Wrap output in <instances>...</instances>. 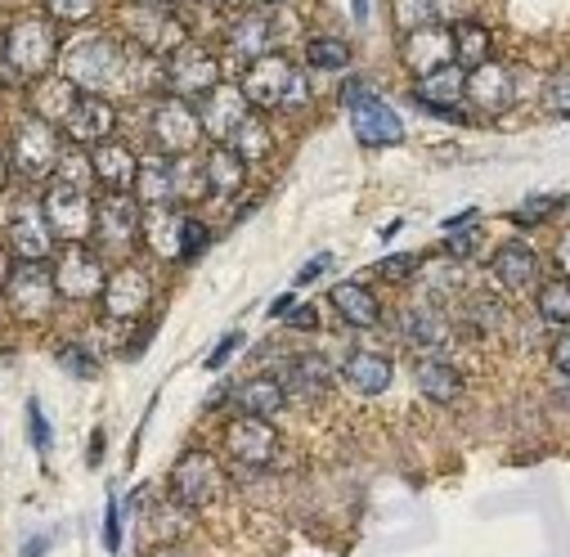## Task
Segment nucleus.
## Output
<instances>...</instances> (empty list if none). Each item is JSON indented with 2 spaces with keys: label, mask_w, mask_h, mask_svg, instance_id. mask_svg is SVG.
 Listing matches in <instances>:
<instances>
[{
  "label": "nucleus",
  "mask_w": 570,
  "mask_h": 557,
  "mask_svg": "<svg viewBox=\"0 0 570 557\" xmlns=\"http://www.w3.org/2000/svg\"><path fill=\"white\" fill-rule=\"evenodd\" d=\"M77 99H81V90H77L72 81H63L59 72L32 86V113L46 117V121H55L59 130H63V121H68V113H72Z\"/></svg>",
  "instance_id": "obj_37"
},
{
  "label": "nucleus",
  "mask_w": 570,
  "mask_h": 557,
  "mask_svg": "<svg viewBox=\"0 0 570 557\" xmlns=\"http://www.w3.org/2000/svg\"><path fill=\"white\" fill-rule=\"evenodd\" d=\"M46 548H50V539H28L23 544V557H46Z\"/></svg>",
  "instance_id": "obj_59"
},
{
  "label": "nucleus",
  "mask_w": 570,
  "mask_h": 557,
  "mask_svg": "<svg viewBox=\"0 0 570 557\" xmlns=\"http://www.w3.org/2000/svg\"><path fill=\"white\" fill-rule=\"evenodd\" d=\"M261 10H278V6H288V0H256Z\"/></svg>",
  "instance_id": "obj_62"
},
{
  "label": "nucleus",
  "mask_w": 570,
  "mask_h": 557,
  "mask_svg": "<svg viewBox=\"0 0 570 557\" xmlns=\"http://www.w3.org/2000/svg\"><path fill=\"white\" fill-rule=\"evenodd\" d=\"M139 59L135 46H126L121 37H108V32H90V37H72L63 41V55H59V77L72 81L81 95H108L126 81L130 63Z\"/></svg>",
  "instance_id": "obj_2"
},
{
  "label": "nucleus",
  "mask_w": 570,
  "mask_h": 557,
  "mask_svg": "<svg viewBox=\"0 0 570 557\" xmlns=\"http://www.w3.org/2000/svg\"><path fill=\"white\" fill-rule=\"evenodd\" d=\"M351 63H355L351 41H342V37H333V32H315V37H306V46H302V68H306V72H346Z\"/></svg>",
  "instance_id": "obj_35"
},
{
  "label": "nucleus",
  "mask_w": 570,
  "mask_h": 557,
  "mask_svg": "<svg viewBox=\"0 0 570 557\" xmlns=\"http://www.w3.org/2000/svg\"><path fill=\"white\" fill-rule=\"evenodd\" d=\"M274 378L283 382L288 400L315 404V400H324L328 387H333V364H328V355H320V351H297V355H288V360L278 364Z\"/></svg>",
  "instance_id": "obj_20"
},
{
  "label": "nucleus",
  "mask_w": 570,
  "mask_h": 557,
  "mask_svg": "<svg viewBox=\"0 0 570 557\" xmlns=\"http://www.w3.org/2000/svg\"><path fill=\"white\" fill-rule=\"evenodd\" d=\"M216 10H225V14H243V10H252L256 0H212Z\"/></svg>",
  "instance_id": "obj_58"
},
{
  "label": "nucleus",
  "mask_w": 570,
  "mask_h": 557,
  "mask_svg": "<svg viewBox=\"0 0 570 557\" xmlns=\"http://www.w3.org/2000/svg\"><path fill=\"white\" fill-rule=\"evenodd\" d=\"M6 149H10V163H14V176H19V180H28V185H50L55 172H59V158H63V149H68V139H63V130H59L55 121L28 113V117L10 130V145H6Z\"/></svg>",
  "instance_id": "obj_5"
},
{
  "label": "nucleus",
  "mask_w": 570,
  "mask_h": 557,
  "mask_svg": "<svg viewBox=\"0 0 570 557\" xmlns=\"http://www.w3.org/2000/svg\"><path fill=\"white\" fill-rule=\"evenodd\" d=\"M400 63L413 81H426L432 72L450 68L454 63V37H450V23H426V28H413V32H400Z\"/></svg>",
  "instance_id": "obj_16"
},
{
  "label": "nucleus",
  "mask_w": 570,
  "mask_h": 557,
  "mask_svg": "<svg viewBox=\"0 0 570 557\" xmlns=\"http://www.w3.org/2000/svg\"><path fill=\"white\" fill-rule=\"evenodd\" d=\"M512 320V306L499 297V293H476L463 302V333H476V338H494L503 333Z\"/></svg>",
  "instance_id": "obj_36"
},
{
  "label": "nucleus",
  "mask_w": 570,
  "mask_h": 557,
  "mask_svg": "<svg viewBox=\"0 0 570 557\" xmlns=\"http://www.w3.org/2000/svg\"><path fill=\"white\" fill-rule=\"evenodd\" d=\"M225 55L234 63H243V68L256 63L261 55H274V19H269V10L252 6V10L234 14L229 28H225Z\"/></svg>",
  "instance_id": "obj_22"
},
{
  "label": "nucleus",
  "mask_w": 570,
  "mask_h": 557,
  "mask_svg": "<svg viewBox=\"0 0 570 557\" xmlns=\"http://www.w3.org/2000/svg\"><path fill=\"white\" fill-rule=\"evenodd\" d=\"M167 490H171V504L176 508L203 512V508H212V504L225 499L229 477H225V463L212 450H185L171 463V472H167Z\"/></svg>",
  "instance_id": "obj_6"
},
{
  "label": "nucleus",
  "mask_w": 570,
  "mask_h": 557,
  "mask_svg": "<svg viewBox=\"0 0 570 557\" xmlns=\"http://www.w3.org/2000/svg\"><path fill=\"white\" fill-rule=\"evenodd\" d=\"M463 81H468V72H463L459 63H450V68L432 72L426 81H413L409 99H413L422 113H432V117H445V121H463V113H468V99H463Z\"/></svg>",
  "instance_id": "obj_19"
},
{
  "label": "nucleus",
  "mask_w": 570,
  "mask_h": 557,
  "mask_svg": "<svg viewBox=\"0 0 570 557\" xmlns=\"http://www.w3.org/2000/svg\"><path fill=\"white\" fill-rule=\"evenodd\" d=\"M476 234H450L445 238V256H454V261H472L476 256Z\"/></svg>",
  "instance_id": "obj_51"
},
{
  "label": "nucleus",
  "mask_w": 570,
  "mask_h": 557,
  "mask_svg": "<svg viewBox=\"0 0 570 557\" xmlns=\"http://www.w3.org/2000/svg\"><path fill=\"white\" fill-rule=\"evenodd\" d=\"M55 180H63V185H77V189H90V185H99V180H95V167H90V149H77V145H68V149H63V158H59V172H55Z\"/></svg>",
  "instance_id": "obj_41"
},
{
  "label": "nucleus",
  "mask_w": 570,
  "mask_h": 557,
  "mask_svg": "<svg viewBox=\"0 0 570 557\" xmlns=\"http://www.w3.org/2000/svg\"><path fill=\"white\" fill-rule=\"evenodd\" d=\"M400 338H404L409 346H417L422 355H441V351L454 342V324H450V315L436 311V306H413V311L400 315Z\"/></svg>",
  "instance_id": "obj_30"
},
{
  "label": "nucleus",
  "mask_w": 570,
  "mask_h": 557,
  "mask_svg": "<svg viewBox=\"0 0 570 557\" xmlns=\"http://www.w3.org/2000/svg\"><path fill=\"white\" fill-rule=\"evenodd\" d=\"M59 289H55V274L46 261H14V274L6 284V306L19 324H46L59 306Z\"/></svg>",
  "instance_id": "obj_11"
},
{
  "label": "nucleus",
  "mask_w": 570,
  "mask_h": 557,
  "mask_svg": "<svg viewBox=\"0 0 570 557\" xmlns=\"http://www.w3.org/2000/svg\"><path fill=\"white\" fill-rule=\"evenodd\" d=\"M63 37L50 14H19L0 28V86L32 90L59 72Z\"/></svg>",
  "instance_id": "obj_1"
},
{
  "label": "nucleus",
  "mask_w": 570,
  "mask_h": 557,
  "mask_svg": "<svg viewBox=\"0 0 570 557\" xmlns=\"http://www.w3.org/2000/svg\"><path fill=\"white\" fill-rule=\"evenodd\" d=\"M90 167H95V180L104 194H130L135 189V176H139V154L121 139H104V145L90 149Z\"/></svg>",
  "instance_id": "obj_26"
},
{
  "label": "nucleus",
  "mask_w": 570,
  "mask_h": 557,
  "mask_svg": "<svg viewBox=\"0 0 570 557\" xmlns=\"http://www.w3.org/2000/svg\"><path fill=\"white\" fill-rule=\"evenodd\" d=\"M225 145L252 167V163H265L269 154H274V130H269V121H265V113H247L243 121H238V130L225 139Z\"/></svg>",
  "instance_id": "obj_38"
},
{
  "label": "nucleus",
  "mask_w": 570,
  "mask_h": 557,
  "mask_svg": "<svg viewBox=\"0 0 570 557\" xmlns=\"http://www.w3.org/2000/svg\"><path fill=\"white\" fill-rule=\"evenodd\" d=\"M351 19H355L360 28L368 23V0H351Z\"/></svg>",
  "instance_id": "obj_60"
},
{
  "label": "nucleus",
  "mask_w": 570,
  "mask_h": 557,
  "mask_svg": "<svg viewBox=\"0 0 570 557\" xmlns=\"http://www.w3.org/2000/svg\"><path fill=\"white\" fill-rule=\"evenodd\" d=\"M557 207H566V198L561 194H543V198H525L521 203V212H517V221H548Z\"/></svg>",
  "instance_id": "obj_47"
},
{
  "label": "nucleus",
  "mask_w": 570,
  "mask_h": 557,
  "mask_svg": "<svg viewBox=\"0 0 570 557\" xmlns=\"http://www.w3.org/2000/svg\"><path fill=\"white\" fill-rule=\"evenodd\" d=\"M139 225H145V207L135 203V194H104L95 203V243L99 252L130 261L139 247Z\"/></svg>",
  "instance_id": "obj_15"
},
{
  "label": "nucleus",
  "mask_w": 570,
  "mask_h": 557,
  "mask_svg": "<svg viewBox=\"0 0 570 557\" xmlns=\"http://www.w3.org/2000/svg\"><path fill=\"white\" fill-rule=\"evenodd\" d=\"M328 270H333V252H315V256H311V261H306V265L297 270L293 289H311L315 278H320V274H328Z\"/></svg>",
  "instance_id": "obj_48"
},
{
  "label": "nucleus",
  "mask_w": 570,
  "mask_h": 557,
  "mask_svg": "<svg viewBox=\"0 0 570 557\" xmlns=\"http://www.w3.org/2000/svg\"><path fill=\"white\" fill-rule=\"evenodd\" d=\"M163 6H176V10H189V6H198V0H163Z\"/></svg>",
  "instance_id": "obj_63"
},
{
  "label": "nucleus",
  "mask_w": 570,
  "mask_h": 557,
  "mask_svg": "<svg viewBox=\"0 0 570 557\" xmlns=\"http://www.w3.org/2000/svg\"><path fill=\"white\" fill-rule=\"evenodd\" d=\"M391 14H395V28H400V32H413V28H426V23H441L436 0H391Z\"/></svg>",
  "instance_id": "obj_42"
},
{
  "label": "nucleus",
  "mask_w": 570,
  "mask_h": 557,
  "mask_svg": "<svg viewBox=\"0 0 570 557\" xmlns=\"http://www.w3.org/2000/svg\"><path fill=\"white\" fill-rule=\"evenodd\" d=\"M238 86H243L252 113H306L311 99H315L311 72L293 55H283V50L261 55L256 63H247Z\"/></svg>",
  "instance_id": "obj_3"
},
{
  "label": "nucleus",
  "mask_w": 570,
  "mask_h": 557,
  "mask_svg": "<svg viewBox=\"0 0 570 557\" xmlns=\"http://www.w3.org/2000/svg\"><path fill=\"white\" fill-rule=\"evenodd\" d=\"M28 437H32V446H37L41 455H50V446H55V432H50V418H46L41 400H28Z\"/></svg>",
  "instance_id": "obj_46"
},
{
  "label": "nucleus",
  "mask_w": 570,
  "mask_h": 557,
  "mask_svg": "<svg viewBox=\"0 0 570 557\" xmlns=\"http://www.w3.org/2000/svg\"><path fill=\"white\" fill-rule=\"evenodd\" d=\"M293 311H297V293H283V297L269 302V320H288Z\"/></svg>",
  "instance_id": "obj_53"
},
{
  "label": "nucleus",
  "mask_w": 570,
  "mask_h": 557,
  "mask_svg": "<svg viewBox=\"0 0 570 557\" xmlns=\"http://www.w3.org/2000/svg\"><path fill=\"white\" fill-rule=\"evenodd\" d=\"M41 216L55 234V243H90L95 238V198L77 185H63V180H50L41 189Z\"/></svg>",
  "instance_id": "obj_13"
},
{
  "label": "nucleus",
  "mask_w": 570,
  "mask_h": 557,
  "mask_svg": "<svg viewBox=\"0 0 570 557\" xmlns=\"http://www.w3.org/2000/svg\"><path fill=\"white\" fill-rule=\"evenodd\" d=\"M557 265H561L557 274H566V278H570V229L557 238Z\"/></svg>",
  "instance_id": "obj_56"
},
{
  "label": "nucleus",
  "mask_w": 570,
  "mask_h": 557,
  "mask_svg": "<svg viewBox=\"0 0 570 557\" xmlns=\"http://www.w3.org/2000/svg\"><path fill=\"white\" fill-rule=\"evenodd\" d=\"M59 364H63L72 378H95V373H99V360H95L90 346H81V342H68V346L59 351Z\"/></svg>",
  "instance_id": "obj_45"
},
{
  "label": "nucleus",
  "mask_w": 570,
  "mask_h": 557,
  "mask_svg": "<svg viewBox=\"0 0 570 557\" xmlns=\"http://www.w3.org/2000/svg\"><path fill=\"white\" fill-rule=\"evenodd\" d=\"M548 360H552V369L561 373V378H570V324L552 338V346H548Z\"/></svg>",
  "instance_id": "obj_49"
},
{
  "label": "nucleus",
  "mask_w": 570,
  "mask_h": 557,
  "mask_svg": "<svg viewBox=\"0 0 570 557\" xmlns=\"http://www.w3.org/2000/svg\"><path fill=\"white\" fill-rule=\"evenodd\" d=\"M391 378H395V364H391V355H382V351H351V355L342 360V382H346L355 395H382V391L391 387Z\"/></svg>",
  "instance_id": "obj_33"
},
{
  "label": "nucleus",
  "mask_w": 570,
  "mask_h": 557,
  "mask_svg": "<svg viewBox=\"0 0 570 557\" xmlns=\"http://www.w3.org/2000/svg\"><path fill=\"white\" fill-rule=\"evenodd\" d=\"M10 274H14V256H10V247H6V243H0V297H6Z\"/></svg>",
  "instance_id": "obj_55"
},
{
  "label": "nucleus",
  "mask_w": 570,
  "mask_h": 557,
  "mask_svg": "<svg viewBox=\"0 0 570 557\" xmlns=\"http://www.w3.org/2000/svg\"><path fill=\"white\" fill-rule=\"evenodd\" d=\"M50 274H55V289L63 302H99V293L108 284V261L90 243H68L55 252Z\"/></svg>",
  "instance_id": "obj_12"
},
{
  "label": "nucleus",
  "mask_w": 570,
  "mask_h": 557,
  "mask_svg": "<svg viewBox=\"0 0 570 557\" xmlns=\"http://www.w3.org/2000/svg\"><path fill=\"white\" fill-rule=\"evenodd\" d=\"M315 315H320V311H315V306H297V311H293V315H288V324H293V329H315V324H320V320H315Z\"/></svg>",
  "instance_id": "obj_54"
},
{
  "label": "nucleus",
  "mask_w": 570,
  "mask_h": 557,
  "mask_svg": "<svg viewBox=\"0 0 570 557\" xmlns=\"http://www.w3.org/2000/svg\"><path fill=\"white\" fill-rule=\"evenodd\" d=\"M194 108H198L203 135L212 139V145H225V139L238 130V121L252 113V104H247V95H243L238 81H220V86H216L212 95H203Z\"/></svg>",
  "instance_id": "obj_21"
},
{
  "label": "nucleus",
  "mask_w": 570,
  "mask_h": 557,
  "mask_svg": "<svg viewBox=\"0 0 570 557\" xmlns=\"http://www.w3.org/2000/svg\"><path fill=\"white\" fill-rule=\"evenodd\" d=\"M534 315H539L543 324H557V329L570 324V278H566V274H552V278H543V284H539V293H534Z\"/></svg>",
  "instance_id": "obj_39"
},
{
  "label": "nucleus",
  "mask_w": 570,
  "mask_h": 557,
  "mask_svg": "<svg viewBox=\"0 0 570 557\" xmlns=\"http://www.w3.org/2000/svg\"><path fill=\"white\" fill-rule=\"evenodd\" d=\"M10 180H14V163H10V149L0 145V194L10 189Z\"/></svg>",
  "instance_id": "obj_57"
},
{
  "label": "nucleus",
  "mask_w": 570,
  "mask_h": 557,
  "mask_svg": "<svg viewBox=\"0 0 570 557\" xmlns=\"http://www.w3.org/2000/svg\"><path fill=\"white\" fill-rule=\"evenodd\" d=\"M154 270L145 261H117L108 270V284L99 293V315L112 320V324H135V320H145L149 306H154Z\"/></svg>",
  "instance_id": "obj_8"
},
{
  "label": "nucleus",
  "mask_w": 570,
  "mask_h": 557,
  "mask_svg": "<svg viewBox=\"0 0 570 557\" xmlns=\"http://www.w3.org/2000/svg\"><path fill=\"white\" fill-rule=\"evenodd\" d=\"M539 270H543L539 252H534L530 243H521V238H508V243L490 256V278H494L499 293H521V289H530L534 278H539Z\"/></svg>",
  "instance_id": "obj_24"
},
{
  "label": "nucleus",
  "mask_w": 570,
  "mask_h": 557,
  "mask_svg": "<svg viewBox=\"0 0 570 557\" xmlns=\"http://www.w3.org/2000/svg\"><path fill=\"white\" fill-rule=\"evenodd\" d=\"M238 342H243V333H225V338H220V342L212 346V355H207L203 364H207V369L216 373V369H220V364H225V360H229V355L238 351Z\"/></svg>",
  "instance_id": "obj_52"
},
{
  "label": "nucleus",
  "mask_w": 570,
  "mask_h": 557,
  "mask_svg": "<svg viewBox=\"0 0 570 557\" xmlns=\"http://www.w3.org/2000/svg\"><path fill=\"white\" fill-rule=\"evenodd\" d=\"M41 14H50L59 28H81L104 14V0H41Z\"/></svg>",
  "instance_id": "obj_40"
},
{
  "label": "nucleus",
  "mask_w": 570,
  "mask_h": 557,
  "mask_svg": "<svg viewBox=\"0 0 570 557\" xmlns=\"http://www.w3.org/2000/svg\"><path fill=\"white\" fill-rule=\"evenodd\" d=\"M342 108H346L351 130H355V139L364 149H395V145H404L400 113L377 90H368L364 81H346L342 86Z\"/></svg>",
  "instance_id": "obj_7"
},
{
  "label": "nucleus",
  "mask_w": 570,
  "mask_h": 557,
  "mask_svg": "<svg viewBox=\"0 0 570 557\" xmlns=\"http://www.w3.org/2000/svg\"><path fill=\"white\" fill-rule=\"evenodd\" d=\"M198 167H203V189L216 203H229V198H238L247 189V163L229 145H212Z\"/></svg>",
  "instance_id": "obj_28"
},
{
  "label": "nucleus",
  "mask_w": 570,
  "mask_h": 557,
  "mask_svg": "<svg viewBox=\"0 0 570 557\" xmlns=\"http://www.w3.org/2000/svg\"><path fill=\"white\" fill-rule=\"evenodd\" d=\"M207 247H212V225L198 221L194 212H185V225H180V261L189 265V261H198Z\"/></svg>",
  "instance_id": "obj_43"
},
{
  "label": "nucleus",
  "mask_w": 570,
  "mask_h": 557,
  "mask_svg": "<svg viewBox=\"0 0 570 557\" xmlns=\"http://www.w3.org/2000/svg\"><path fill=\"white\" fill-rule=\"evenodd\" d=\"M180 207H145V225H139V247L158 261H180Z\"/></svg>",
  "instance_id": "obj_32"
},
{
  "label": "nucleus",
  "mask_w": 570,
  "mask_h": 557,
  "mask_svg": "<svg viewBox=\"0 0 570 557\" xmlns=\"http://www.w3.org/2000/svg\"><path fill=\"white\" fill-rule=\"evenodd\" d=\"M117 126H121V113H117V99L108 95H81L63 121V139L77 149H95L104 139H117Z\"/></svg>",
  "instance_id": "obj_17"
},
{
  "label": "nucleus",
  "mask_w": 570,
  "mask_h": 557,
  "mask_svg": "<svg viewBox=\"0 0 570 557\" xmlns=\"http://www.w3.org/2000/svg\"><path fill=\"white\" fill-rule=\"evenodd\" d=\"M135 6H163V0H135Z\"/></svg>",
  "instance_id": "obj_64"
},
{
  "label": "nucleus",
  "mask_w": 570,
  "mask_h": 557,
  "mask_svg": "<svg viewBox=\"0 0 570 557\" xmlns=\"http://www.w3.org/2000/svg\"><path fill=\"white\" fill-rule=\"evenodd\" d=\"M278 450H283V437H278V428L269 423V418L234 413L225 423V432H220V455L238 468H252V472L269 468L278 459Z\"/></svg>",
  "instance_id": "obj_14"
},
{
  "label": "nucleus",
  "mask_w": 570,
  "mask_h": 557,
  "mask_svg": "<svg viewBox=\"0 0 570 557\" xmlns=\"http://www.w3.org/2000/svg\"><path fill=\"white\" fill-rule=\"evenodd\" d=\"M450 37H454V63L463 72L481 68L485 59H494V37H490V28L481 19H454L450 23Z\"/></svg>",
  "instance_id": "obj_34"
},
{
  "label": "nucleus",
  "mask_w": 570,
  "mask_h": 557,
  "mask_svg": "<svg viewBox=\"0 0 570 557\" xmlns=\"http://www.w3.org/2000/svg\"><path fill=\"white\" fill-rule=\"evenodd\" d=\"M328 306L351 329H377L382 324V302H377V293L364 284V278H342V284H333L328 289Z\"/></svg>",
  "instance_id": "obj_29"
},
{
  "label": "nucleus",
  "mask_w": 570,
  "mask_h": 557,
  "mask_svg": "<svg viewBox=\"0 0 570 557\" xmlns=\"http://www.w3.org/2000/svg\"><path fill=\"white\" fill-rule=\"evenodd\" d=\"M203 139L207 135H203L198 108L189 99L163 95L149 108V145H154V154H163V158H194Z\"/></svg>",
  "instance_id": "obj_10"
},
{
  "label": "nucleus",
  "mask_w": 570,
  "mask_h": 557,
  "mask_svg": "<svg viewBox=\"0 0 570 557\" xmlns=\"http://www.w3.org/2000/svg\"><path fill=\"white\" fill-rule=\"evenodd\" d=\"M413 387L432 404H454L468 387V378L445 360V355H417L413 360Z\"/></svg>",
  "instance_id": "obj_31"
},
{
  "label": "nucleus",
  "mask_w": 570,
  "mask_h": 557,
  "mask_svg": "<svg viewBox=\"0 0 570 557\" xmlns=\"http://www.w3.org/2000/svg\"><path fill=\"white\" fill-rule=\"evenodd\" d=\"M6 247L14 261H50L55 256V234L41 216V203L19 198L10 221H6Z\"/></svg>",
  "instance_id": "obj_18"
},
{
  "label": "nucleus",
  "mask_w": 570,
  "mask_h": 557,
  "mask_svg": "<svg viewBox=\"0 0 570 557\" xmlns=\"http://www.w3.org/2000/svg\"><path fill=\"white\" fill-rule=\"evenodd\" d=\"M417 265H422V256H413V252H395V256H382V261L373 265V274L386 278V284H409V278L417 274Z\"/></svg>",
  "instance_id": "obj_44"
},
{
  "label": "nucleus",
  "mask_w": 570,
  "mask_h": 557,
  "mask_svg": "<svg viewBox=\"0 0 570 557\" xmlns=\"http://www.w3.org/2000/svg\"><path fill=\"white\" fill-rule=\"evenodd\" d=\"M135 203L139 207H180V180H176V158L145 154L135 176Z\"/></svg>",
  "instance_id": "obj_25"
},
{
  "label": "nucleus",
  "mask_w": 570,
  "mask_h": 557,
  "mask_svg": "<svg viewBox=\"0 0 570 557\" xmlns=\"http://www.w3.org/2000/svg\"><path fill=\"white\" fill-rule=\"evenodd\" d=\"M463 99H468V108H485V113L512 108V99H517V77H512V68H508L503 59H485L481 68L468 72Z\"/></svg>",
  "instance_id": "obj_23"
},
{
  "label": "nucleus",
  "mask_w": 570,
  "mask_h": 557,
  "mask_svg": "<svg viewBox=\"0 0 570 557\" xmlns=\"http://www.w3.org/2000/svg\"><path fill=\"white\" fill-rule=\"evenodd\" d=\"M121 521H117V499L108 495V504H104V548L108 553H117L121 548V530H117Z\"/></svg>",
  "instance_id": "obj_50"
},
{
  "label": "nucleus",
  "mask_w": 570,
  "mask_h": 557,
  "mask_svg": "<svg viewBox=\"0 0 570 557\" xmlns=\"http://www.w3.org/2000/svg\"><path fill=\"white\" fill-rule=\"evenodd\" d=\"M154 557H189V553H185V548H158Z\"/></svg>",
  "instance_id": "obj_61"
},
{
  "label": "nucleus",
  "mask_w": 570,
  "mask_h": 557,
  "mask_svg": "<svg viewBox=\"0 0 570 557\" xmlns=\"http://www.w3.org/2000/svg\"><path fill=\"white\" fill-rule=\"evenodd\" d=\"M117 23H121V41L135 46L139 55L154 59V63H167L180 46L194 41L189 23H185V14L176 6H135V0H126Z\"/></svg>",
  "instance_id": "obj_4"
},
{
  "label": "nucleus",
  "mask_w": 570,
  "mask_h": 557,
  "mask_svg": "<svg viewBox=\"0 0 570 557\" xmlns=\"http://www.w3.org/2000/svg\"><path fill=\"white\" fill-rule=\"evenodd\" d=\"M220 81H225V55L212 50V46H203V41L180 46L163 63V95H176V99H189V104H198L203 95H212Z\"/></svg>",
  "instance_id": "obj_9"
},
{
  "label": "nucleus",
  "mask_w": 570,
  "mask_h": 557,
  "mask_svg": "<svg viewBox=\"0 0 570 557\" xmlns=\"http://www.w3.org/2000/svg\"><path fill=\"white\" fill-rule=\"evenodd\" d=\"M229 404L234 413H252V418H274L283 413V404H288V391H283V382L274 373H252L243 382H229Z\"/></svg>",
  "instance_id": "obj_27"
}]
</instances>
